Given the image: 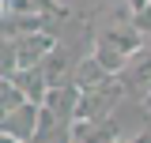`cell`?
<instances>
[{
	"instance_id": "6da1fadb",
	"label": "cell",
	"mask_w": 151,
	"mask_h": 143,
	"mask_svg": "<svg viewBox=\"0 0 151 143\" xmlns=\"http://www.w3.org/2000/svg\"><path fill=\"white\" fill-rule=\"evenodd\" d=\"M140 49H144V30H136V26H110V30L98 34L94 56H98V64L110 75H121V68L129 64V56L140 53Z\"/></svg>"
},
{
	"instance_id": "7a4b0ae2",
	"label": "cell",
	"mask_w": 151,
	"mask_h": 143,
	"mask_svg": "<svg viewBox=\"0 0 151 143\" xmlns=\"http://www.w3.org/2000/svg\"><path fill=\"white\" fill-rule=\"evenodd\" d=\"M121 94H125V87H121L117 75L106 79V83H98V87H91V90H79L76 121H106V117L113 113V106L121 102Z\"/></svg>"
},
{
	"instance_id": "3957f363",
	"label": "cell",
	"mask_w": 151,
	"mask_h": 143,
	"mask_svg": "<svg viewBox=\"0 0 151 143\" xmlns=\"http://www.w3.org/2000/svg\"><path fill=\"white\" fill-rule=\"evenodd\" d=\"M57 49V38L53 30H27V34L15 38V53H19V68H38L45 56Z\"/></svg>"
},
{
	"instance_id": "277c9868",
	"label": "cell",
	"mask_w": 151,
	"mask_h": 143,
	"mask_svg": "<svg viewBox=\"0 0 151 143\" xmlns=\"http://www.w3.org/2000/svg\"><path fill=\"white\" fill-rule=\"evenodd\" d=\"M38 121H42V106L38 102H23V106H15L4 121H0V132H8V136H15V139L30 143L38 136Z\"/></svg>"
},
{
	"instance_id": "5b68a950",
	"label": "cell",
	"mask_w": 151,
	"mask_h": 143,
	"mask_svg": "<svg viewBox=\"0 0 151 143\" xmlns=\"http://www.w3.org/2000/svg\"><path fill=\"white\" fill-rule=\"evenodd\" d=\"M42 106L49 109L60 124H72V121H76V109H79V87H76V83H57V87L45 90Z\"/></svg>"
},
{
	"instance_id": "8992f818",
	"label": "cell",
	"mask_w": 151,
	"mask_h": 143,
	"mask_svg": "<svg viewBox=\"0 0 151 143\" xmlns=\"http://www.w3.org/2000/svg\"><path fill=\"white\" fill-rule=\"evenodd\" d=\"M121 87L125 90H140V94H147L151 90V49H140V53L129 56V64L121 68Z\"/></svg>"
},
{
	"instance_id": "52a82bcc",
	"label": "cell",
	"mask_w": 151,
	"mask_h": 143,
	"mask_svg": "<svg viewBox=\"0 0 151 143\" xmlns=\"http://www.w3.org/2000/svg\"><path fill=\"white\" fill-rule=\"evenodd\" d=\"M117 139V124L110 117L106 121H72L68 124V143H113Z\"/></svg>"
},
{
	"instance_id": "ba28073f",
	"label": "cell",
	"mask_w": 151,
	"mask_h": 143,
	"mask_svg": "<svg viewBox=\"0 0 151 143\" xmlns=\"http://www.w3.org/2000/svg\"><path fill=\"white\" fill-rule=\"evenodd\" d=\"M12 83L23 90L27 102H38V106H42V98H45V90H49V79H45L42 64H38V68H19L15 75H12Z\"/></svg>"
},
{
	"instance_id": "9c48e42d",
	"label": "cell",
	"mask_w": 151,
	"mask_h": 143,
	"mask_svg": "<svg viewBox=\"0 0 151 143\" xmlns=\"http://www.w3.org/2000/svg\"><path fill=\"white\" fill-rule=\"evenodd\" d=\"M106 79H113V75L98 64V56H83V60L72 68V83L79 90H91V87H98V83H106Z\"/></svg>"
},
{
	"instance_id": "30bf717a",
	"label": "cell",
	"mask_w": 151,
	"mask_h": 143,
	"mask_svg": "<svg viewBox=\"0 0 151 143\" xmlns=\"http://www.w3.org/2000/svg\"><path fill=\"white\" fill-rule=\"evenodd\" d=\"M19 72V53H15V38H0V79H12Z\"/></svg>"
},
{
	"instance_id": "8fae6325",
	"label": "cell",
	"mask_w": 151,
	"mask_h": 143,
	"mask_svg": "<svg viewBox=\"0 0 151 143\" xmlns=\"http://www.w3.org/2000/svg\"><path fill=\"white\" fill-rule=\"evenodd\" d=\"M132 26H136V30H151V8L136 11V15H132Z\"/></svg>"
},
{
	"instance_id": "7c38bea8",
	"label": "cell",
	"mask_w": 151,
	"mask_h": 143,
	"mask_svg": "<svg viewBox=\"0 0 151 143\" xmlns=\"http://www.w3.org/2000/svg\"><path fill=\"white\" fill-rule=\"evenodd\" d=\"M125 4H129L132 15H136V11H144V8H151V0H125Z\"/></svg>"
},
{
	"instance_id": "4fadbf2b",
	"label": "cell",
	"mask_w": 151,
	"mask_h": 143,
	"mask_svg": "<svg viewBox=\"0 0 151 143\" xmlns=\"http://www.w3.org/2000/svg\"><path fill=\"white\" fill-rule=\"evenodd\" d=\"M132 143H151V124L144 128V132H140V136H136V139H132Z\"/></svg>"
},
{
	"instance_id": "5bb4252c",
	"label": "cell",
	"mask_w": 151,
	"mask_h": 143,
	"mask_svg": "<svg viewBox=\"0 0 151 143\" xmlns=\"http://www.w3.org/2000/svg\"><path fill=\"white\" fill-rule=\"evenodd\" d=\"M0 143H23V139H15V136H8V132H0Z\"/></svg>"
},
{
	"instance_id": "9a60e30c",
	"label": "cell",
	"mask_w": 151,
	"mask_h": 143,
	"mask_svg": "<svg viewBox=\"0 0 151 143\" xmlns=\"http://www.w3.org/2000/svg\"><path fill=\"white\" fill-rule=\"evenodd\" d=\"M8 19V0H0V23Z\"/></svg>"
},
{
	"instance_id": "2e32d148",
	"label": "cell",
	"mask_w": 151,
	"mask_h": 143,
	"mask_svg": "<svg viewBox=\"0 0 151 143\" xmlns=\"http://www.w3.org/2000/svg\"><path fill=\"white\" fill-rule=\"evenodd\" d=\"M144 109H147V113H151V90H147V94H144Z\"/></svg>"
},
{
	"instance_id": "e0dca14e",
	"label": "cell",
	"mask_w": 151,
	"mask_h": 143,
	"mask_svg": "<svg viewBox=\"0 0 151 143\" xmlns=\"http://www.w3.org/2000/svg\"><path fill=\"white\" fill-rule=\"evenodd\" d=\"M4 90H8V79H0V102H4Z\"/></svg>"
},
{
	"instance_id": "ac0fdd59",
	"label": "cell",
	"mask_w": 151,
	"mask_h": 143,
	"mask_svg": "<svg viewBox=\"0 0 151 143\" xmlns=\"http://www.w3.org/2000/svg\"><path fill=\"white\" fill-rule=\"evenodd\" d=\"M113 143H132V139H121V136H117V139H113Z\"/></svg>"
}]
</instances>
